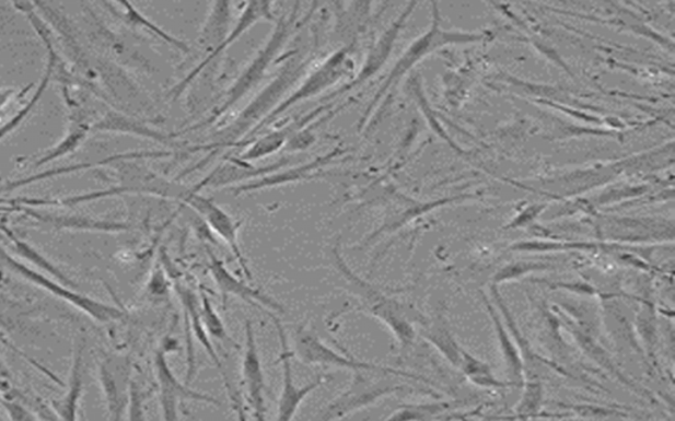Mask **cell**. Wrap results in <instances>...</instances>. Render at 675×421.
I'll return each instance as SVG.
<instances>
[{
    "label": "cell",
    "mask_w": 675,
    "mask_h": 421,
    "mask_svg": "<svg viewBox=\"0 0 675 421\" xmlns=\"http://www.w3.org/2000/svg\"><path fill=\"white\" fill-rule=\"evenodd\" d=\"M331 258L340 277L346 282L347 290L360 301L364 313L376 317L395 335L403 348L414 342L415 329L404 313L403 304L383 294L374 284L360 278L346 262L339 242L333 246Z\"/></svg>",
    "instance_id": "3"
},
{
    "label": "cell",
    "mask_w": 675,
    "mask_h": 421,
    "mask_svg": "<svg viewBox=\"0 0 675 421\" xmlns=\"http://www.w3.org/2000/svg\"><path fill=\"white\" fill-rule=\"evenodd\" d=\"M337 105L338 101L327 102L325 105L314 108L313 112L302 116V118L292 120L289 125L275 129V131L260 136V138L248 140L246 144L242 147L246 149H244V152L236 159L248 162V164H255L256 161L272 157V155L286 148L288 141L291 140L295 132L311 125V122L316 121L321 116L329 113L330 109Z\"/></svg>",
    "instance_id": "18"
},
{
    "label": "cell",
    "mask_w": 675,
    "mask_h": 421,
    "mask_svg": "<svg viewBox=\"0 0 675 421\" xmlns=\"http://www.w3.org/2000/svg\"><path fill=\"white\" fill-rule=\"evenodd\" d=\"M182 203L196 211L209 229L226 244L233 253L235 260L240 264L242 273L247 281H254L253 269L241 246L240 231L242 222H237L226 210L218 206L213 199L206 198L202 194L195 190V187L186 194Z\"/></svg>",
    "instance_id": "8"
},
{
    "label": "cell",
    "mask_w": 675,
    "mask_h": 421,
    "mask_svg": "<svg viewBox=\"0 0 675 421\" xmlns=\"http://www.w3.org/2000/svg\"><path fill=\"white\" fill-rule=\"evenodd\" d=\"M416 5V3L408 4V8L404 10L403 14L398 15L396 21L392 23L389 27L383 32V35L377 38L376 43L372 45L357 75L352 77L350 81L345 82L342 87L327 95L324 102L337 101L340 96L362 87L363 84L371 81L372 78L384 68V65L389 60L392 51H394L397 38L400 36L405 24H407L409 16L414 14Z\"/></svg>",
    "instance_id": "12"
},
{
    "label": "cell",
    "mask_w": 675,
    "mask_h": 421,
    "mask_svg": "<svg viewBox=\"0 0 675 421\" xmlns=\"http://www.w3.org/2000/svg\"><path fill=\"white\" fill-rule=\"evenodd\" d=\"M242 381L246 401L256 420L267 419V385L265 369L257 344L254 324L244 321V347L242 358Z\"/></svg>",
    "instance_id": "15"
},
{
    "label": "cell",
    "mask_w": 675,
    "mask_h": 421,
    "mask_svg": "<svg viewBox=\"0 0 675 421\" xmlns=\"http://www.w3.org/2000/svg\"><path fill=\"white\" fill-rule=\"evenodd\" d=\"M5 410H8V412L10 413V418L14 419V420H30V419H34V417H32L31 413H28V411H25V408L21 405L14 404V401H11V404H4Z\"/></svg>",
    "instance_id": "35"
},
{
    "label": "cell",
    "mask_w": 675,
    "mask_h": 421,
    "mask_svg": "<svg viewBox=\"0 0 675 421\" xmlns=\"http://www.w3.org/2000/svg\"><path fill=\"white\" fill-rule=\"evenodd\" d=\"M311 62L312 60L309 57L300 55L289 57L274 80L251 100L236 118L211 136L213 139L209 144L185 148L183 153L208 152V155L193 166L190 171L184 172L183 176L209 165L211 161L228 149L242 148L248 140L253 139L261 122L284 101V95L289 90L307 73Z\"/></svg>",
    "instance_id": "1"
},
{
    "label": "cell",
    "mask_w": 675,
    "mask_h": 421,
    "mask_svg": "<svg viewBox=\"0 0 675 421\" xmlns=\"http://www.w3.org/2000/svg\"><path fill=\"white\" fill-rule=\"evenodd\" d=\"M199 313H201L203 326L208 330L211 340L236 347V342L228 332V328L224 326L221 316L218 315L214 304L211 303L210 297L205 291L199 293Z\"/></svg>",
    "instance_id": "28"
},
{
    "label": "cell",
    "mask_w": 675,
    "mask_h": 421,
    "mask_svg": "<svg viewBox=\"0 0 675 421\" xmlns=\"http://www.w3.org/2000/svg\"><path fill=\"white\" fill-rule=\"evenodd\" d=\"M85 139V129H77V131L70 132L66 140L60 142L59 145L51 149V151L45 154L42 160H38L36 166L47 164V162L59 159L61 157V155L72 153L73 151H75L77 148L81 145V142Z\"/></svg>",
    "instance_id": "33"
},
{
    "label": "cell",
    "mask_w": 675,
    "mask_h": 421,
    "mask_svg": "<svg viewBox=\"0 0 675 421\" xmlns=\"http://www.w3.org/2000/svg\"><path fill=\"white\" fill-rule=\"evenodd\" d=\"M543 400V385L539 384V382L531 381L526 384L522 400H520V404L514 408V412H516L520 418H528L531 414L542 410Z\"/></svg>",
    "instance_id": "31"
},
{
    "label": "cell",
    "mask_w": 675,
    "mask_h": 421,
    "mask_svg": "<svg viewBox=\"0 0 675 421\" xmlns=\"http://www.w3.org/2000/svg\"><path fill=\"white\" fill-rule=\"evenodd\" d=\"M96 131L114 132L121 135L137 136L140 139H147L159 142L162 145L178 147L175 133H165L159 129L147 125V122L118 113L107 114L106 118L94 126Z\"/></svg>",
    "instance_id": "21"
},
{
    "label": "cell",
    "mask_w": 675,
    "mask_h": 421,
    "mask_svg": "<svg viewBox=\"0 0 675 421\" xmlns=\"http://www.w3.org/2000/svg\"><path fill=\"white\" fill-rule=\"evenodd\" d=\"M449 407V404L401 406L394 413L389 414L387 420L430 419L434 418L435 413L447 410Z\"/></svg>",
    "instance_id": "32"
},
{
    "label": "cell",
    "mask_w": 675,
    "mask_h": 421,
    "mask_svg": "<svg viewBox=\"0 0 675 421\" xmlns=\"http://www.w3.org/2000/svg\"><path fill=\"white\" fill-rule=\"evenodd\" d=\"M351 55V45H345V47L339 48L329 57H326L323 63H319L311 73L306 74L298 89H294L293 92L274 109L272 114L261 122L256 133H259L261 129L272 126L282 115L288 113L292 107L300 105V103L316 98V96L324 94L326 90L337 86L339 82L350 81L353 70H356V61H353Z\"/></svg>",
    "instance_id": "5"
},
{
    "label": "cell",
    "mask_w": 675,
    "mask_h": 421,
    "mask_svg": "<svg viewBox=\"0 0 675 421\" xmlns=\"http://www.w3.org/2000/svg\"><path fill=\"white\" fill-rule=\"evenodd\" d=\"M30 217L35 218L38 222L54 225L57 230H74V231H98V232H124L130 230V225L118 222H105V220H93L80 217H56L43 215V213L31 212L25 210Z\"/></svg>",
    "instance_id": "23"
},
{
    "label": "cell",
    "mask_w": 675,
    "mask_h": 421,
    "mask_svg": "<svg viewBox=\"0 0 675 421\" xmlns=\"http://www.w3.org/2000/svg\"><path fill=\"white\" fill-rule=\"evenodd\" d=\"M274 323L276 334L280 342L279 361L282 367V387L278 401V410H276V420L289 421L295 418L302 404L312 393L323 386L327 381L326 375H318L311 384L298 386L294 382L293 374V352L289 346L287 330L280 320L278 314H268Z\"/></svg>",
    "instance_id": "11"
},
{
    "label": "cell",
    "mask_w": 675,
    "mask_h": 421,
    "mask_svg": "<svg viewBox=\"0 0 675 421\" xmlns=\"http://www.w3.org/2000/svg\"><path fill=\"white\" fill-rule=\"evenodd\" d=\"M426 339L439 349L453 365L459 366L462 348L446 327L435 326L428 330Z\"/></svg>",
    "instance_id": "29"
},
{
    "label": "cell",
    "mask_w": 675,
    "mask_h": 421,
    "mask_svg": "<svg viewBox=\"0 0 675 421\" xmlns=\"http://www.w3.org/2000/svg\"><path fill=\"white\" fill-rule=\"evenodd\" d=\"M121 5L126 8V19L128 23L137 25V27L144 28L147 32H150L152 36L159 38V40L168 44L173 49L182 51L183 55L190 54L191 48L188 43L182 40V38L173 36L170 32L160 28L159 25L151 22L150 19L139 14V12L135 10L131 4L124 3Z\"/></svg>",
    "instance_id": "27"
},
{
    "label": "cell",
    "mask_w": 675,
    "mask_h": 421,
    "mask_svg": "<svg viewBox=\"0 0 675 421\" xmlns=\"http://www.w3.org/2000/svg\"><path fill=\"white\" fill-rule=\"evenodd\" d=\"M83 342L75 347L72 372H70L68 393L62 399L57 412L61 419L75 420L83 391Z\"/></svg>",
    "instance_id": "24"
},
{
    "label": "cell",
    "mask_w": 675,
    "mask_h": 421,
    "mask_svg": "<svg viewBox=\"0 0 675 421\" xmlns=\"http://www.w3.org/2000/svg\"><path fill=\"white\" fill-rule=\"evenodd\" d=\"M293 358L299 359L302 364L309 366H321L325 369H340V371H369L377 373L395 374L397 377L419 378L414 374L396 371V369L371 364V362L353 359L346 351L337 352L329 346H326L319 336L314 330L305 326H299L293 335ZM420 379V378H419Z\"/></svg>",
    "instance_id": "7"
},
{
    "label": "cell",
    "mask_w": 675,
    "mask_h": 421,
    "mask_svg": "<svg viewBox=\"0 0 675 421\" xmlns=\"http://www.w3.org/2000/svg\"><path fill=\"white\" fill-rule=\"evenodd\" d=\"M347 149L336 148L333 151L319 155L313 161H307L305 164L280 168V171L268 174L266 177L253 180V183L230 187L228 191L235 197L243 194L257 192L263 190L278 189L288 185L304 183V180L314 179L323 176L327 167L346 159Z\"/></svg>",
    "instance_id": "13"
},
{
    "label": "cell",
    "mask_w": 675,
    "mask_h": 421,
    "mask_svg": "<svg viewBox=\"0 0 675 421\" xmlns=\"http://www.w3.org/2000/svg\"><path fill=\"white\" fill-rule=\"evenodd\" d=\"M485 297V296H484ZM485 304L488 309V313L491 315V319L493 323L494 332H497L500 351L503 354L505 365L508 366V373H510L512 379L514 381V386L519 385V382L523 381L524 374V364L523 358L520 355L519 349L513 344L510 335H508L503 323H501L500 317L497 314V311L492 307V304L488 302L485 297Z\"/></svg>",
    "instance_id": "25"
},
{
    "label": "cell",
    "mask_w": 675,
    "mask_h": 421,
    "mask_svg": "<svg viewBox=\"0 0 675 421\" xmlns=\"http://www.w3.org/2000/svg\"><path fill=\"white\" fill-rule=\"evenodd\" d=\"M233 21V4L230 2H216L211 4L208 16L205 19L201 31L197 37V47L203 57L220 47L231 31Z\"/></svg>",
    "instance_id": "22"
},
{
    "label": "cell",
    "mask_w": 675,
    "mask_h": 421,
    "mask_svg": "<svg viewBox=\"0 0 675 421\" xmlns=\"http://www.w3.org/2000/svg\"><path fill=\"white\" fill-rule=\"evenodd\" d=\"M546 267H544V265L542 264H538V265L522 264V262L514 264V265H511V267L505 268L503 271H500L497 278V281L500 282V281L511 280V278L520 277L525 273H529V271L532 270H543Z\"/></svg>",
    "instance_id": "34"
},
{
    "label": "cell",
    "mask_w": 675,
    "mask_h": 421,
    "mask_svg": "<svg viewBox=\"0 0 675 421\" xmlns=\"http://www.w3.org/2000/svg\"><path fill=\"white\" fill-rule=\"evenodd\" d=\"M206 252H208L209 257V273L223 296V303H226L228 297L234 296L249 303L251 306L265 309L267 314H286L284 304L276 301L274 296L263 293L261 290L249 286L241 278L231 273L226 264L216 256L213 250L206 248Z\"/></svg>",
    "instance_id": "17"
},
{
    "label": "cell",
    "mask_w": 675,
    "mask_h": 421,
    "mask_svg": "<svg viewBox=\"0 0 675 421\" xmlns=\"http://www.w3.org/2000/svg\"><path fill=\"white\" fill-rule=\"evenodd\" d=\"M153 366L159 387L160 408H162V418L164 420H179L182 418L179 417V408L186 401L222 407L220 399L211 397L209 394L193 390L190 385L183 384L176 377L170 365L168 348L165 344L160 347L156 353H154Z\"/></svg>",
    "instance_id": "9"
},
{
    "label": "cell",
    "mask_w": 675,
    "mask_h": 421,
    "mask_svg": "<svg viewBox=\"0 0 675 421\" xmlns=\"http://www.w3.org/2000/svg\"><path fill=\"white\" fill-rule=\"evenodd\" d=\"M300 11L301 3H294L291 5L288 14L276 17L271 36H268L265 45L251 58L247 67L242 70L240 77L236 78L226 94H224L223 100L211 109L208 118L196 122L195 126L179 129L178 132H175L177 138L188 132L198 131L201 128L220 125L224 115L229 114L236 105H240L247 95L255 92L257 86L265 81L272 65L279 60V56L286 49L295 31L299 30V24L304 19H300Z\"/></svg>",
    "instance_id": "2"
},
{
    "label": "cell",
    "mask_w": 675,
    "mask_h": 421,
    "mask_svg": "<svg viewBox=\"0 0 675 421\" xmlns=\"http://www.w3.org/2000/svg\"><path fill=\"white\" fill-rule=\"evenodd\" d=\"M458 367L463 374H465L466 377L473 382L474 385L479 387L505 388L508 386H513V384H505V382L494 378L490 366L485 364L484 361L474 358L473 354L463 351V349L461 351V362Z\"/></svg>",
    "instance_id": "26"
},
{
    "label": "cell",
    "mask_w": 675,
    "mask_h": 421,
    "mask_svg": "<svg viewBox=\"0 0 675 421\" xmlns=\"http://www.w3.org/2000/svg\"><path fill=\"white\" fill-rule=\"evenodd\" d=\"M486 38L484 34H470V32H458V31H442L440 28V14L439 10H437V5L434 4V14H433V23L430 25V28L426 34L416 38L414 43L409 45L407 49H405L404 54L400 58H398L395 67L392 68L387 78L383 82L381 89L377 90V93L374 96V100L371 101L368 109H365L362 119L359 122V129L362 131L365 125L372 118V115L376 112V108L384 98H387L392 89L396 86L398 82L401 81V78L410 71L411 68L415 67L417 62H420L428 55L433 54L434 50L445 47L449 44H468V43H477L481 42Z\"/></svg>",
    "instance_id": "4"
},
{
    "label": "cell",
    "mask_w": 675,
    "mask_h": 421,
    "mask_svg": "<svg viewBox=\"0 0 675 421\" xmlns=\"http://www.w3.org/2000/svg\"><path fill=\"white\" fill-rule=\"evenodd\" d=\"M389 375L395 374L369 371L352 372L350 386L344 393H340L336 399H333L319 412L317 419L323 421L345 419L350 417L351 413L375 405L376 401L389 394L403 391L405 386L392 384L388 381Z\"/></svg>",
    "instance_id": "6"
},
{
    "label": "cell",
    "mask_w": 675,
    "mask_h": 421,
    "mask_svg": "<svg viewBox=\"0 0 675 421\" xmlns=\"http://www.w3.org/2000/svg\"><path fill=\"white\" fill-rule=\"evenodd\" d=\"M176 291L179 301H182V304L184 306L186 323H188V326L190 327V332L193 337H195L199 344H201V347L205 349V352L208 353L210 360L213 361V364L218 369V373H220L221 375L224 388H226L230 398L231 407H233L236 417L242 420H246L247 417L246 411H244L243 400L241 399L240 395L234 391L233 386H231L226 369H224L220 355H218L217 349L214 348L213 342H211L208 330H206L203 326L201 313H199L197 304L196 294L193 293L190 289L184 286H177Z\"/></svg>",
    "instance_id": "19"
},
{
    "label": "cell",
    "mask_w": 675,
    "mask_h": 421,
    "mask_svg": "<svg viewBox=\"0 0 675 421\" xmlns=\"http://www.w3.org/2000/svg\"><path fill=\"white\" fill-rule=\"evenodd\" d=\"M4 231L8 232V235L12 239H14L19 255L23 256L25 260H28L32 264L37 265L38 268H42L43 270L47 271V273L54 274L57 278V280L66 284V286H72V288L74 286V282L70 281L69 278L62 273V271L57 269L55 265L48 261L47 258L42 256L40 253L32 248V246L28 245L27 243L22 242V239L16 238L14 235H12L11 231L9 230H4Z\"/></svg>",
    "instance_id": "30"
},
{
    "label": "cell",
    "mask_w": 675,
    "mask_h": 421,
    "mask_svg": "<svg viewBox=\"0 0 675 421\" xmlns=\"http://www.w3.org/2000/svg\"><path fill=\"white\" fill-rule=\"evenodd\" d=\"M2 253L3 260L8 264L10 269L16 271V273L24 277L25 280L34 282L37 286L49 291V293L59 296L61 300L72 304V306L80 308L82 313L88 314L92 317V319L101 323H110L124 320L127 316L124 309L110 306V304L92 300V297L85 295L77 294L74 291L66 288V284L61 286V284L50 281L47 277H44L43 274L37 273V271L25 267V265L15 261L14 258L5 255L4 252Z\"/></svg>",
    "instance_id": "14"
},
{
    "label": "cell",
    "mask_w": 675,
    "mask_h": 421,
    "mask_svg": "<svg viewBox=\"0 0 675 421\" xmlns=\"http://www.w3.org/2000/svg\"><path fill=\"white\" fill-rule=\"evenodd\" d=\"M132 361L127 355H108L100 365V384L108 412V419L126 418L132 384Z\"/></svg>",
    "instance_id": "16"
},
{
    "label": "cell",
    "mask_w": 675,
    "mask_h": 421,
    "mask_svg": "<svg viewBox=\"0 0 675 421\" xmlns=\"http://www.w3.org/2000/svg\"><path fill=\"white\" fill-rule=\"evenodd\" d=\"M292 164L291 159H282L266 166H255L236 157L221 162L201 183L195 186L196 191L202 189L228 190L230 187L253 183L255 179L268 176Z\"/></svg>",
    "instance_id": "20"
},
{
    "label": "cell",
    "mask_w": 675,
    "mask_h": 421,
    "mask_svg": "<svg viewBox=\"0 0 675 421\" xmlns=\"http://www.w3.org/2000/svg\"><path fill=\"white\" fill-rule=\"evenodd\" d=\"M274 5L275 4L272 2H249L244 5L240 17H237L236 23L233 27H231L229 36L224 38L220 47L211 51L209 56L202 58V60L199 61L196 67L183 78L182 81L173 86L170 93L172 102H176L178 98H182L186 90H189L191 84L203 74V71L208 69L211 63L218 60V58L224 54V50L233 47L237 40H241V37L244 34H247V32L255 27L256 24L261 22H275L276 16Z\"/></svg>",
    "instance_id": "10"
}]
</instances>
